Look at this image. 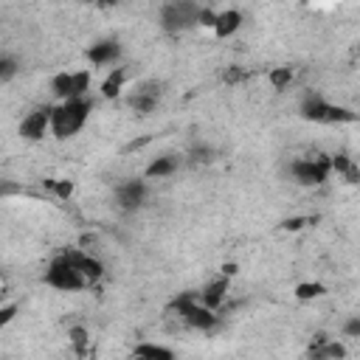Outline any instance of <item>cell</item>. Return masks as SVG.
I'll list each match as a JSON object with an SVG mask.
<instances>
[{
  "label": "cell",
  "mask_w": 360,
  "mask_h": 360,
  "mask_svg": "<svg viewBox=\"0 0 360 360\" xmlns=\"http://www.w3.org/2000/svg\"><path fill=\"white\" fill-rule=\"evenodd\" d=\"M169 318H177L180 326L186 329H194V332H214L219 326V315L205 309L197 298V292H180L172 298L169 304Z\"/></svg>",
  "instance_id": "obj_1"
},
{
  "label": "cell",
  "mask_w": 360,
  "mask_h": 360,
  "mask_svg": "<svg viewBox=\"0 0 360 360\" xmlns=\"http://www.w3.org/2000/svg\"><path fill=\"white\" fill-rule=\"evenodd\" d=\"M90 110H93V101L90 98H68V101H59L56 107H51V135L65 141V138H73L90 118Z\"/></svg>",
  "instance_id": "obj_2"
},
{
  "label": "cell",
  "mask_w": 360,
  "mask_h": 360,
  "mask_svg": "<svg viewBox=\"0 0 360 360\" xmlns=\"http://www.w3.org/2000/svg\"><path fill=\"white\" fill-rule=\"evenodd\" d=\"M301 118L304 121H315V124H352L357 115L346 107H338V104H329L321 93L309 90L304 98H301V107H298Z\"/></svg>",
  "instance_id": "obj_3"
},
{
  "label": "cell",
  "mask_w": 360,
  "mask_h": 360,
  "mask_svg": "<svg viewBox=\"0 0 360 360\" xmlns=\"http://www.w3.org/2000/svg\"><path fill=\"white\" fill-rule=\"evenodd\" d=\"M42 281H45L48 287L59 290V292H76V290H84L82 276L76 273V267L70 264V259H68L65 253H59V256L51 259V264H48Z\"/></svg>",
  "instance_id": "obj_4"
},
{
  "label": "cell",
  "mask_w": 360,
  "mask_h": 360,
  "mask_svg": "<svg viewBox=\"0 0 360 360\" xmlns=\"http://www.w3.org/2000/svg\"><path fill=\"white\" fill-rule=\"evenodd\" d=\"M332 169H329V158L315 155V158H295L290 163V177L298 186H323L329 180Z\"/></svg>",
  "instance_id": "obj_5"
},
{
  "label": "cell",
  "mask_w": 360,
  "mask_h": 360,
  "mask_svg": "<svg viewBox=\"0 0 360 360\" xmlns=\"http://www.w3.org/2000/svg\"><path fill=\"white\" fill-rule=\"evenodd\" d=\"M200 8H202V6L186 3V0H180V3H166V6H160V28L169 31V34H180V31L197 25Z\"/></svg>",
  "instance_id": "obj_6"
},
{
  "label": "cell",
  "mask_w": 360,
  "mask_h": 360,
  "mask_svg": "<svg viewBox=\"0 0 360 360\" xmlns=\"http://www.w3.org/2000/svg\"><path fill=\"white\" fill-rule=\"evenodd\" d=\"M51 90L59 101L68 98H87L90 93V70H62L51 79Z\"/></svg>",
  "instance_id": "obj_7"
},
{
  "label": "cell",
  "mask_w": 360,
  "mask_h": 360,
  "mask_svg": "<svg viewBox=\"0 0 360 360\" xmlns=\"http://www.w3.org/2000/svg\"><path fill=\"white\" fill-rule=\"evenodd\" d=\"M51 132V104L34 107L22 121H20V135L25 141H42Z\"/></svg>",
  "instance_id": "obj_8"
},
{
  "label": "cell",
  "mask_w": 360,
  "mask_h": 360,
  "mask_svg": "<svg viewBox=\"0 0 360 360\" xmlns=\"http://www.w3.org/2000/svg\"><path fill=\"white\" fill-rule=\"evenodd\" d=\"M65 256L70 259V264H73L76 273L82 276L84 287H93V284H98V281L104 278V264H101L96 256H90L87 250H65Z\"/></svg>",
  "instance_id": "obj_9"
},
{
  "label": "cell",
  "mask_w": 360,
  "mask_h": 360,
  "mask_svg": "<svg viewBox=\"0 0 360 360\" xmlns=\"http://www.w3.org/2000/svg\"><path fill=\"white\" fill-rule=\"evenodd\" d=\"M158 101H160V82H155V79L141 82V84L127 96V104H129L135 112H141V115L152 112V110L158 107Z\"/></svg>",
  "instance_id": "obj_10"
},
{
  "label": "cell",
  "mask_w": 360,
  "mask_h": 360,
  "mask_svg": "<svg viewBox=\"0 0 360 360\" xmlns=\"http://www.w3.org/2000/svg\"><path fill=\"white\" fill-rule=\"evenodd\" d=\"M115 202L121 211H138L146 202V180H124L115 188Z\"/></svg>",
  "instance_id": "obj_11"
},
{
  "label": "cell",
  "mask_w": 360,
  "mask_h": 360,
  "mask_svg": "<svg viewBox=\"0 0 360 360\" xmlns=\"http://www.w3.org/2000/svg\"><path fill=\"white\" fill-rule=\"evenodd\" d=\"M228 290H231V278H225V276H217V278H211V281L202 287V292H197V298H200V304H202L205 309H211V312H219V309L225 307Z\"/></svg>",
  "instance_id": "obj_12"
},
{
  "label": "cell",
  "mask_w": 360,
  "mask_h": 360,
  "mask_svg": "<svg viewBox=\"0 0 360 360\" xmlns=\"http://www.w3.org/2000/svg\"><path fill=\"white\" fill-rule=\"evenodd\" d=\"M87 59L96 68H110V65L115 68L118 59H121V45L115 39H98V42H93L87 48Z\"/></svg>",
  "instance_id": "obj_13"
},
{
  "label": "cell",
  "mask_w": 360,
  "mask_h": 360,
  "mask_svg": "<svg viewBox=\"0 0 360 360\" xmlns=\"http://www.w3.org/2000/svg\"><path fill=\"white\" fill-rule=\"evenodd\" d=\"M242 20H245V17H242L239 8H222V11H217L211 31H214V37L228 39V37H233V34L242 28Z\"/></svg>",
  "instance_id": "obj_14"
},
{
  "label": "cell",
  "mask_w": 360,
  "mask_h": 360,
  "mask_svg": "<svg viewBox=\"0 0 360 360\" xmlns=\"http://www.w3.org/2000/svg\"><path fill=\"white\" fill-rule=\"evenodd\" d=\"M177 169H180V158H177V155H160V158H155V160L146 166L143 177H146V180H163V177H172Z\"/></svg>",
  "instance_id": "obj_15"
},
{
  "label": "cell",
  "mask_w": 360,
  "mask_h": 360,
  "mask_svg": "<svg viewBox=\"0 0 360 360\" xmlns=\"http://www.w3.org/2000/svg\"><path fill=\"white\" fill-rule=\"evenodd\" d=\"M129 360H174V352L163 343H138L129 352Z\"/></svg>",
  "instance_id": "obj_16"
},
{
  "label": "cell",
  "mask_w": 360,
  "mask_h": 360,
  "mask_svg": "<svg viewBox=\"0 0 360 360\" xmlns=\"http://www.w3.org/2000/svg\"><path fill=\"white\" fill-rule=\"evenodd\" d=\"M124 84H127V70L115 65V68L107 73V79L101 82V96H104V98H118V96L124 93Z\"/></svg>",
  "instance_id": "obj_17"
},
{
  "label": "cell",
  "mask_w": 360,
  "mask_h": 360,
  "mask_svg": "<svg viewBox=\"0 0 360 360\" xmlns=\"http://www.w3.org/2000/svg\"><path fill=\"white\" fill-rule=\"evenodd\" d=\"M68 343H70V346H73V352L84 360V357L90 354V329H87V326H82V323L68 326Z\"/></svg>",
  "instance_id": "obj_18"
},
{
  "label": "cell",
  "mask_w": 360,
  "mask_h": 360,
  "mask_svg": "<svg viewBox=\"0 0 360 360\" xmlns=\"http://www.w3.org/2000/svg\"><path fill=\"white\" fill-rule=\"evenodd\" d=\"M321 295H326V287L321 281H301V284H295V298L298 301H315Z\"/></svg>",
  "instance_id": "obj_19"
},
{
  "label": "cell",
  "mask_w": 360,
  "mask_h": 360,
  "mask_svg": "<svg viewBox=\"0 0 360 360\" xmlns=\"http://www.w3.org/2000/svg\"><path fill=\"white\" fill-rule=\"evenodd\" d=\"M292 79H295L292 68H273V70H270V84H273V90H278V93H284V90L292 84Z\"/></svg>",
  "instance_id": "obj_20"
},
{
  "label": "cell",
  "mask_w": 360,
  "mask_h": 360,
  "mask_svg": "<svg viewBox=\"0 0 360 360\" xmlns=\"http://www.w3.org/2000/svg\"><path fill=\"white\" fill-rule=\"evenodd\" d=\"M17 70H20L17 59H14V56H8V53H0V84L11 82V79L17 76Z\"/></svg>",
  "instance_id": "obj_21"
},
{
  "label": "cell",
  "mask_w": 360,
  "mask_h": 360,
  "mask_svg": "<svg viewBox=\"0 0 360 360\" xmlns=\"http://www.w3.org/2000/svg\"><path fill=\"white\" fill-rule=\"evenodd\" d=\"M354 166H357V163H354V160H352L349 155H343V152H340V155H332V158H329V169H332V172H338L340 177H346V174H349V172H352Z\"/></svg>",
  "instance_id": "obj_22"
},
{
  "label": "cell",
  "mask_w": 360,
  "mask_h": 360,
  "mask_svg": "<svg viewBox=\"0 0 360 360\" xmlns=\"http://www.w3.org/2000/svg\"><path fill=\"white\" fill-rule=\"evenodd\" d=\"M51 191H53V197H59V200H68L70 194H73V180H65V177H56V180H48L45 183Z\"/></svg>",
  "instance_id": "obj_23"
},
{
  "label": "cell",
  "mask_w": 360,
  "mask_h": 360,
  "mask_svg": "<svg viewBox=\"0 0 360 360\" xmlns=\"http://www.w3.org/2000/svg\"><path fill=\"white\" fill-rule=\"evenodd\" d=\"M17 312H20V307L11 301V304H0V329L3 326H8L14 318H17Z\"/></svg>",
  "instance_id": "obj_24"
},
{
  "label": "cell",
  "mask_w": 360,
  "mask_h": 360,
  "mask_svg": "<svg viewBox=\"0 0 360 360\" xmlns=\"http://www.w3.org/2000/svg\"><path fill=\"white\" fill-rule=\"evenodd\" d=\"M188 160H191V163H208V160H211V149L197 143V146L188 152Z\"/></svg>",
  "instance_id": "obj_25"
},
{
  "label": "cell",
  "mask_w": 360,
  "mask_h": 360,
  "mask_svg": "<svg viewBox=\"0 0 360 360\" xmlns=\"http://www.w3.org/2000/svg\"><path fill=\"white\" fill-rule=\"evenodd\" d=\"M245 76H248V73H245L242 68H236V65H233V68H228V70H225V76H222V79H225L228 84H236V82H242Z\"/></svg>",
  "instance_id": "obj_26"
},
{
  "label": "cell",
  "mask_w": 360,
  "mask_h": 360,
  "mask_svg": "<svg viewBox=\"0 0 360 360\" xmlns=\"http://www.w3.org/2000/svg\"><path fill=\"white\" fill-rule=\"evenodd\" d=\"M343 335H346V338H357V335H360V318H357V315H352V318L346 321Z\"/></svg>",
  "instance_id": "obj_27"
},
{
  "label": "cell",
  "mask_w": 360,
  "mask_h": 360,
  "mask_svg": "<svg viewBox=\"0 0 360 360\" xmlns=\"http://www.w3.org/2000/svg\"><path fill=\"white\" fill-rule=\"evenodd\" d=\"M309 219L307 217H295V219H284V231H301Z\"/></svg>",
  "instance_id": "obj_28"
},
{
  "label": "cell",
  "mask_w": 360,
  "mask_h": 360,
  "mask_svg": "<svg viewBox=\"0 0 360 360\" xmlns=\"http://www.w3.org/2000/svg\"><path fill=\"white\" fill-rule=\"evenodd\" d=\"M236 270H239V267H236L233 262H228V264H222V273H219V276H225V278H233V276H236Z\"/></svg>",
  "instance_id": "obj_29"
}]
</instances>
